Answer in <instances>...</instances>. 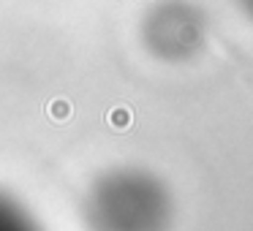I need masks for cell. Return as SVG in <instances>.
Listing matches in <instances>:
<instances>
[{
  "label": "cell",
  "instance_id": "6da1fadb",
  "mask_svg": "<svg viewBox=\"0 0 253 231\" xmlns=\"http://www.w3.org/2000/svg\"><path fill=\"white\" fill-rule=\"evenodd\" d=\"M82 215L90 231H166L171 198L158 177L117 169L93 182Z\"/></svg>",
  "mask_w": 253,
  "mask_h": 231
},
{
  "label": "cell",
  "instance_id": "3957f363",
  "mask_svg": "<svg viewBox=\"0 0 253 231\" xmlns=\"http://www.w3.org/2000/svg\"><path fill=\"white\" fill-rule=\"evenodd\" d=\"M0 231H39L30 218L17 207L14 201H8L6 196H0Z\"/></svg>",
  "mask_w": 253,
  "mask_h": 231
},
{
  "label": "cell",
  "instance_id": "7a4b0ae2",
  "mask_svg": "<svg viewBox=\"0 0 253 231\" xmlns=\"http://www.w3.org/2000/svg\"><path fill=\"white\" fill-rule=\"evenodd\" d=\"M144 41L155 57L171 63L188 60L204 44V17L182 0H166L150 11Z\"/></svg>",
  "mask_w": 253,
  "mask_h": 231
},
{
  "label": "cell",
  "instance_id": "277c9868",
  "mask_svg": "<svg viewBox=\"0 0 253 231\" xmlns=\"http://www.w3.org/2000/svg\"><path fill=\"white\" fill-rule=\"evenodd\" d=\"M242 6H245L248 11H251V17H253V0H242Z\"/></svg>",
  "mask_w": 253,
  "mask_h": 231
}]
</instances>
